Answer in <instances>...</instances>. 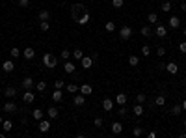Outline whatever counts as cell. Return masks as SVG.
<instances>
[{
	"mask_svg": "<svg viewBox=\"0 0 186 138\" xmlns=\"http://www.w3.org/2000/svg\"><path fill=\"white\" fill-rule=\"evenodd\" d=\"M86 11H87V8H86L84 4H80V2L71 6V17H73V21H74V23H76V21H78V19H80V17H82Z\"/></svg>",
	"mask_w": 186,
	"mask_h": 138,
	"instance_id": "1",
	"label": "cell"
},
{
	"mask_svg": "<svg viewBox=\"0 0 186 138\" xmlns=\"http://www.w3.org/2000/svg\"><path fill=\"white\" fill-rule=\"evenodd\" d=\"M56 63H58V60H56L54 54H50V52H45V54H43V66H47L49 69H54Z\"/></svg>",
	"mask_w": 186,
	"mask_h": 138,
	"instance_id": "2",
	"label": "cell"
},
{
	"mask_svg": "<svg viewBox=\"0 0 186 138\" xmlns=\"http://www.w3.org/2000/svg\"><path fill=\"white\" fill-rule=\"evenodd\" d=\"M130 36H132V28H130V26H121V30H119V37H121V41H128Z\"/></svg>",
	"mask_w": 186,
	"mask_h": 138,
	"instance_id": "3",
	"label": "cell"
},
{
	"mask_svg": "<svg viewBox=\"0 0 186 138\" xmlns=\"http://www.w3.org/2000/svg\"><path fill=\"white\" fill-rule=\"evenodd\" d=\"M93 56H84L82 60H80V66H82V69H90L91 66H93Z\"/></svg>",
	"mask_w": 186,
	"mask_h": 138,
	"instance_id": "4",
	"label": "cell"
},
{
	"mask_svg": "<svg viewBox=\"0 0 186 138\" xmlns=\"http://www.w3.org/2000/svg\"><path fill=\"white\" fill-rule=\"evenodd\" d=\"M34 99H36V95H34V91H32V90H26V91L23 93V101H24L26 104H32V103H34Z\"/></svg>",
	"mask_w": 186,
	"mask_h": 138,
	"instance_id": "5",
	"label": "cell"
},
{
	"mask_svg": "<svg viewBox=\"0 0 186 138\" xmlns=\"http://www.w3.org/2000/svg\"><path fill=\"white\" fill-rule=\"evenodd\" d=\"M73 103H74V107H84V104H86V95H82L78 91V95H74V97H73Z\"/></svg>",
	"mask_w": 186,
	"mask_h": 138,
	"instance_id": "6",
	"label": "cell"
},
{
	"mask_svg": "<svg viewBox=\"0 0 186 138\" xmlns=\"http://www.w3.org/2000/svg\"><path fill=\"white\" fill-rule=\"evenodd\" d=\"M168 24H169V28L177 30V28L181 26V19H179L177 15H171V17H169V21H168Z\"/></svg>",
	"mask_w": 186,
	"mask_h": 138,
	"instance_id": "7",
	"label": "cell"
},
{
	"mask_svg": "<svg viewBox=\"0 0 186 138\" xmlns=\"http://www.w3.org/2000/svg\"><path fill=\"white\" fill-rule=\"evenodd\" d=\"M2 69H4V73H11V71L15 69L13 58H11V60H4V63H2Z\"/></svg>",
	"mask_w": 186,
	"mask_h": 138,
	"instance_id": "8",
	"label": "cell"
},
{
	"mask_svg": "<svg viewBox=\"0 0 186 138\" xmlns=\"http://www.w3.org/2000/svg\"><path fill=\"white\" fill-rule=\"evenodd\" d=\"M2 110H4V112H8V114H13V112H17V110H19V107H17L15 103L9 101V103H4V108H2Z\"/></svg>",
	"mask_w": 186,
	"mask_h": 138,
	"instance_id": "9",
	"label": "cell"
},
{
	"mask_svg": "<svg viewBox=\"0 0 186 138\" xmlns=\"http://www.w3.org/2000/svg\"><path fill=\"white\" fill-rule=\"evenodd\" d=\"M74 69H76V66L71 62V60H65V63H63V71L67 73V75H71V73H74Z\"/></svg>",
	"mask_w": 186,
	"mask_h": 138,
	"instance_id": "10",
	"label": "cell"
},
{
	"mask_svg": "<svg viewBox=\"0 0 186 138\" xmlns=\"http://www.w3.org/2000/svg\"><path fill=\"white\" fill-rule=\"evenodd\" d=\"M20 86H23L24 90H32V88H34V79H32V77H24L23 82H20Z\"/></svg>",
	"mask_w": 186,
	"mask_h": 138,
	"instance_id": "11",
	"label": "cell"
},
{
	"mask_svg": "<svg viewBox=\"0 0 186 138\" xmlns=\"http://www.w3.org/2000/svg\"><path fill=\"white\" fill-rule=\"evenodd\" d=\"M155 36H158V37H166V36H168V28L164 26V24H158V26L155 28Z\"/></svg>",
	"mask_w": 186,
	"mask_h": 138,
	"instance_id": "12",
	"label": "cell"
},
{
	"mask_svg": "<svg viewBox=\"0 0 186 138\" xmlns=\"http://www.w3.org/2000/svg\"><path fill=\"white\" fill-rule=\"evenodd\" d=\"M166 71L169 73V75H177V71H179V66L175 62H169V63H166Z\"/></svg>",
	"mask_w": 186,
	"mask_h": 138,
	"instance_id": "13",
	"label": "cell"
},
{
	"mask_svg": "<svg viewBox=\"0 0 186 138\" xmlns=\"http://www.w3.org/2000/svg\"><path fill=\"white\" fill-rule=\"evenodd\" d=\"M49 129H50V120H39V131L47 133Z\"/></svg>",
	"mask_w": 186,
	"mask_h": 138,
	"instance_id": "14",
	"label": "cell"
},
{
	"mask_svg": "<svg viewBox=\"0 0 186 138\" xmlns=\"http://www.w3.org/2000/svg\"><path fill=\"white\" fill-rule=\"evenodd\" d=\"M4 95H6V97H9V99H13L15 95H17V88H15V86H8V88L4 90Z\"/></svg>",
	"mask_w": 186,
	"mask_h": 138,
	"instance_id": "15",
	"label": "cell"
},
{
	"mask_svg": "<svg viewBox=\"0 0 186 138\" xmlns=\"http://www.w3.org/2000/svg\"><path fill=\"white\" fill-rule=\"evenodd\" d=\"M78 91L82 95H90V93H93V88H91V84H82V86L78 88Z\"/></svg>",
	"mask_w": 186,
	"mask_h": 138,
	"instance_id": "16",
	"label": "cell"
},
{
	"mask_svg": "<svg viewBox=\"0 0 186 138\" xmlns=\"http://www.w3.org/2000/svg\"><path fill=\"white\" fill-rule=\"evenodd\" d=\"M90 19H91V15H90V11H86V13H84V15H82V17H80L78 21H76V23H78L80 26H86L87 23H90Z\"/></svg>",
	"mask_w": 186,
	"mask_h": 138,
	"instance_id": "17",
	"label": "cell"
},
{
	"mask_svg": "<svg viewBox=\"0 0 186 138\" xmlns=\"http://www.w3.org/2000/svg\"><path fill=\"white\" fill-rule=\"evenodd\" d=\"M23 56H24L26 60H32V58H34V56H36V50H34V49H32V47H26V49L23 50Z\"/></svg>",
	"mask_w": 186,
	"mask_h": 138,
	"instance_id": "18",
	"label": "cell"
},
{
	"mask_svg": "<svg viewBox=\"0 0 186 138\" xmlns=\"http://www.w3.org/2000/svg\"><path fill=\"white\" fill-rule=\"evenodd\" d=\"M112 133H114V134H121V133H123V123L114 121V123H112Z\"/></svg>",
	"mask_w": 186,
	"mask_h": 138,
	"instance_id": "19",
	"label": "cell"
},
{
	"mask_svg": "<svg viewBox=\"0 0 186 138\" xmlns=\"http://www.w3.org/2000/svg\"><path fill=\"white\" fill-rule=\"evenodd\" d=\"M50 97H52V101L60 103V101H63V91H61V90H54V93L50 95Z\"/></svg>",
	"mask_w": 186,
	"mask_h": 138,
	"instance_id": "20",
	"label": "cell"
},
{
	"mask_svg": "<svg viewBox=\"0 0 186 138\" xmlns=\"http://www.w3.org/2000/svg\"><path fill=\"white\" fill-rule=\"evenodd\" d=\"M132 112H134V116H136V118H140V116L143 114V107H141V103H136V104H134Z\"/></svg>",
	"mask_w": 186,
	"mask_h": 138,
	"instance_id": "21",
	"label": "cell"
},
{
	"mask_svg": "<svg viewBox=\"0 0 186 138\" xmlns=\"http://www.w3.org/2000/svg\"><path fill=\"white\" fill-rule=\"evenodd\" d=\"M128 66H132V67H138V66H140V58H138L136 54L128 56Z\"/></svg>",
	"mask_w": 186,
	"mask_h": 138,
	"instance_id": "22",
	"label": "cell"
},
{
	"mask_svg": "<svg viewBox=\"0 0 186 138\" xmlns=\"http://www.w3.org/2000/svg\"><path fill=\"white\" fill-rule=\"evenodd\" d=\"M169 112H171L173 116H181V114H182V104H173Z\"/></svg>",
	"mask_w": 186,
	"mask_h": 138,
	"instance_id": "23",
	"label": "cell"
},
{
	"mask_svg": "<svg viewBox=\"0 0 186 138\" xmlns=\"http://www.w3.org/2000/svg\"><path fill=\"white\" fill-rule=\"evenodd\" d=\"M2 127H4V133H9V131L13 129V121H11V120H4V121H2Z\"/></svg>",
	"mask_w": 186,
	"mask_h": 138,
	"instance_id": "24",
	"label": "cell"
},
{
	"mask_svg": "<svg viewBox=\"0 0 186 138\" xmlns=\"http://www.w3.org/2000/svg\"><path fill=\"white\" fill-rule=\"evenodd\" d=\"M104 30L108 32V34H112V32H115V23H114V21H108V23L104 24Z\"/></svg>",
	"mask_w": 186,
	"mask_h": 138,
	"instance_id": "25",
	"label": "cell"
},
{
	"mask_svg": "<svg viewBox=\"0 0 186 138\" xmlns=\"http://www.w3.org/2000/svg\"><path fill=\"white\" fill-rule=\"evenodd\" d=\"M102 108H104L106 112L112 110V108H114V101H112V99H104V101H102Z\"/></svg>",
	"mask_w": 186,
	"mask_h": 138,
	"instance_id": "26",
	"label": "cell"
},
{
	"mask_svg": "<svg viewBox=\"0 0 186 138\" xmlns=\"http://www.w3.org/2000/svg\"><path fill=\"white\" fill-rule=\"evenodd\" d=\"M140 34L143 36V37H151L153 36V30H151V26H143V28L140 30Z\"/></svg>",
	"mask_w": 186,
	"mask_h": 138,
	"instance_id": "27",
	"label": "cell"
},
{
	"mask_svg": "<svg viewBox=\"0 0 186 138\" xmlns=\"http://www.w3.org/2000/svg\"><path fill=\"white\" fill-rule=\"evenodd\" d=\"M50 19V11L49 9H41L39 11V21H49Z\"/></svg>",
	"mask_w": 186,
	"mask_h": 138,
	"instance_id": "28",
	"label": "cell"
},
{
	"mask_svg": "<svg viewBox=\"0 0 186 138\" xmlns=\"http://www.w3.org/2000/svg\"><path fill=\"white\" fill-rule=\"evenodd\" d=\"M71 56H73L74 60H82V58H84V52H82L80 49H74V50L71 52Z\"/></svg>",
	"mask_w": 186,
	"mask_h": 138,
	"instance_id": "29",
	"label": "cell"
},
{
	"mask_svg": "<svg viewBox=\"0 0 186 138\" xmlns=\"http://www.w3.org/2000/svg\"><path fill=\"white\" fill-rule=\"evenodd\" d=\"M115 103H117V104H125V103H127V95H125V93H117V95H115Z\"/></svg>",
	"mask_w": 186,
	"mask_h": 138,
	"instance_id": "30",
	"label": "cell"
},
{
	"mask_svg": "<svg viewBox=\"0 0 186 138\" xmlns=\"http://www.w3.org/2000/svg\"><path fill=\"white\" fill-rule=\"evenodd\" d=\"M47 114H49V118H50V120L58 118V108H56V107H50V108L47 110Z\"/></svg>",
	"mask_w": 186,
	"mask_h": 138,
	"instance_id": "31",
	"label": "cell"
},
{
	"mask_svg": "<svg viewBox=\"0 0 186 138\" xmlns=\"http://www.w3.org/2000/svg\"><path fill=\"white\" fill-rule=\"evenodd\" d=\"M43 114H45V112H43V110H39V108H36L34 112H32V116H34V120H36V121L43 120Z\"/></svg>",
	"mask_w": 186,
	"mask_h": 138,
	"instance_id": "32",
	"label": "cell"
},
{
	"mask_svg": "<svg viewBox=\"0 0 186 138\" xmlns=\"http://www.w3.org/2000/svg\"><path fill=\"white\" fill-rule=\"evenodd\" d=\"M147 21H149L151 24H156V23H158V15L153 11V13H149V15H147Z\"/></svg>",
	"mask_w": 186,
	"mask_h": 138,
	"instance_id": "33",
	"label": "cell"
},
{
	"mask_svg": "<svg viewBox=\"0 0 186 138\" xmlns=\"http://www.w3.org/2000/svg\"><path fill=\"white\" fill-rule=\"evenodd\" d=\"M155 104L156 107H164V104H166V97H164V95H158V97L155 99Z\"/></svg>",
	"mask_w": 186,
	"mask_h": 138,
	"instance_id": "34",
	"label": "cell"
},
{
	"mask_svg": "<svg viewBox=\"0 0 186 138\" xmlns=\"http://www.w3.org/2000/svg\"><path fill=\"white\" fill-rule=\"evenodd\" d=\"M160 8H162V11H164V13H169V11H171V2L168 0V2H164Z\"/></svg>",
	"mask_w": 186,
	"mask_h": 138,
	"instance_id": "35",
	"label": "cell"
},
{
	"mask_svg": "<svg viewBox=\"0 0 186 138\" xmlns=\"http://www.w3.org/2000/svg\"><path fill=\"white\" fill-rule=\"evenodd\" d=\"M45 88H47V82H45V80H39V82L36 84V90H37V91H45Z\"/></svg>",
	"mask_w": 186,
	"mask_h": 138,
	"instance_id": "36",
	"label": "cell"
},
{
	"mask_svg": "<svg viewBox=\"0 0 186 138\" xmlns=\"http://www.w3.org/2000/svg\"><path fill=\"white\" fill-rule=\"evenodd\" d=\"M39 28H41V32H49V28H50V23H49V21H41Z\"/></svg>",
	"mask_w": 186,
	"mask_h": 138,
	"instance_id": "37",
	"label": "cell"
},
{
	"mask_svg": "<svg viewBox=\"0 0 186 138\" xmlns=\"http://www.w3.org/2000/svg\"><path fill=\"white\" fill-rule=\"evenodd\" d=\"M19 54H20V50H19L17 47H13L11 50H9V56H11L13 60H15V58H19Z\"/></svg>",
	"mask_w": 186,
	"mask_h": 138,
	"instance_id": "38",
	"label": "cell"
},
{
	"mask_svg": "<svg viewBox=\"0 0 186 138\" xmlns=\"http://www.w3.org/2000/svg\"><path fill=\"white\" fill-rule=\"evenodd\" d=\"M145 99H147V95H145V93H138V95H136V103H141V104H143V103H145Z\"/></svg>",
	"mask_w": 186,
	"mask_h": 138,
	"instance_id": "39",
	"label": "cell"
},
{
	"mask_svg": "<svg viewBox=\"0 0 186 138\" xmlns=\"http://www.w3.org/2000/svg\"><path fill=\"white\" fill-rule=\"evenodd\" d=\"M67 91L69 93H76L78 91V86H76V84H67Z\"/></svg>",
	"mask_w": 186,
	"mask_h": 138,
	"instance_id": "40",
	"label": "cell"
},
{
	"mask_svg": "<svg viewBox=\"0 0 186 138\" xmlns=\"http://www.w3.org/2000/svg\"><path fill=\"white\" fill-rule=\"evenodd\" d=\"M141 54L149 56V54H151V47H149V45H143V47H141Z\"/></svg>",
	"mask_w": 186,
	"mask_h": 138,
	"instance_id": "41",
	"label": "cell"
},
{
	"mask_svg": "<svg viewBox=\"0 0 186 138\" xmlns=\"http://www.w3.org/2000/svg\"><path fill=\"white\" fill-rule=\"evenodd\" d=\"M132 134H134V136H141V134H143V129H141V127H134Z\"/></svg>",
	"mask_w": 186,
	"mask_h": 138,
	"instance_id": "42",
	"label": "cell"
},
{
	"mask_svg": "<svg viewBox=\"0 0 186 138\" xmlns=\"http://www.w3.org/2000/svg\"><path fill=\"white\" fill-rule=\"evenodd\" d=\"M112 6H114L115 9H119V8H123V0H112Z\"/></svg>",
	"mask_w": 186,
	"mask_h": 138,
	"instance_id": "43",
	"label": "cell"
},
{
	"mask_svg": "<svg viewBox=\"0 0 186 138\" xmlns=\"http://www.w3.org/2000/svg\"><path fill=\"white\" fill-rule=\"evenodd\" d=\"M117 114H119V116H127V107H125V104H119Z\"/></svg>",
	"mask_w": 186,
	"mask_h": 138,
	"instance_id": "44",
	"label": "cell"
},
{
	"mask_svg": "<svg viewBox=\"0 0 186 138\" xmlns=\"http://www.w3.org/2000/svg\"><path fill=\"white\" fill-rule=\"evenodd\" d=\"M61 58H63V60H69V58H71V50H65V49H63V50H61Z\"/></svg>",
	"mask_w": 186,
	"mask_h": 138,
	"instance_id": "45",
	"label": "cell"
},
{
	"mask_svg": "<svg viewBox=\"0 0 186 138\" xmlns=\"http://www.w3.org/2000/svg\"><path fill=\"white\" fill-rule=\"evenodd\" d=\"M102 123H104L102 118H95V120H93V125H95V127H102Z\"/></svg>",
	"mask_w": 186,
	"mask_h": 138,
	"instance_id": "46",
	"label": "cell"
},
{
	"mask_svg": "<svg viewBox=\"0 0 186 138\" xmlns=\"http://www.w3.org/2000/svg\"><path fill=\"white\" fill-rule=\"evenodd\" d=\"M19 6L20 8H28L30 6V0H19Z\"/></svg>",
	"mask_w": 186,
	"mask_h": 138,
	"instance_id": "47",
	"label": "cell"
},
{
	"mask_svg": "<svg viewBox=\"0 0 186 138\" xmlns=\"http://www.w3.org/2000/svg\"><path fill=\"white\" fill-rule=\"evenodd\" d=\"M54 88H56V90H61V88H63V80H56V82H54Z\"/></svg>",
	"mask_w": 186,
	"mask_h": 138,
	"instance_id": "48",
	"label": "cell"
},
{
	"mask_svg": "<svg viewBox=\"0 0 186 138\" xmlns=\"http://www.w3.org/2000/svg\"><path fill=\"white\" fill-rule=\"evenodd\" d=\"M156 54H158V56H164V54H166V49H164V47H158V49H156Z\"/></svg>",
	"mask_w": 186,
	"mask_h": 138,
	"instance_id": "49",
	"label": "cell"
},
{
	"mask_svg": "<svg viewBox=\"0 0 186 138\" xmlns=\"http://www.w3.org/2000/svg\"><path fill=\"white\" fill-rule=\"evenodd\" d=\"M179 50H181V52H184V54H186V41H182V43L179 45Z\"/></svg>",
	"mask_w": 186,
	"mask_h": 138,
	"instance_id": "50",
	"label": "cell"
},
{
	"mask_svg": "<svg viewBox=\"0 0 186 138\" xmlns=\"http://www.w3.org/2000/svg\"><path fill=\"white\" fill-rule=\"evenodd\" d=\"M147 136H149V138H156V133H155V131H151V133H149Z\"/></svg>",
	"mask_w": 186,
	"mask_h": 138,
	"instance_id": "51",
	"label": "cell"
},
{
	"mask_svg": "<svg viewBox=\"0 0 186 138\" xmlns=\"http://www.w3.org/2000/svg\"><path fill=\"white\" fill-rule=\"evenodd\" d=\"M181 9H182V11H186V0H184L182 4H181Z\"/></svg>",
	"mask_w": 186,
	"mask_h": 138,
	"instance_id": "52",
	"label": "cell"
},
{
	"mask_svg": "<svg viewBox=\"0 0 186 138\" xmlns=\"http://www.w3.org/2000/svg\"><path fill=\"white\" fill-rule=\"evenodd\" d=\"M182 110H184V112H186V99H184V101H182Z\"/></svg>",
	"mask_w": 186,
	"mask_h": 138,
	"instance_id": "53",
	"label": "cell"
},
{
	"mask_svg": "<svg viewBox=\"0 0 186 138\" xmlns=\"http://www.w3.org/2000/svg\"><path fill=\"white\" fill-rule=\"evenodd\" d=\"M182 127H184V129H186V118H184V121H182Z\"/></svg>",
	"mask_w": 186,
	"mask_h": 138,
	"instance_id": "54",
	"label": "cell"
},
{
	"mask_svg": "<svg viewBox=\"0 0 186 138\" xmlns=\"http://www.w3.org/2000/svg\"><path fill=\"white\" fill-rule=\"evenodd\" d=\"M2 121H4V120H2V116H0V125H2Z\"/></svg>",
	"mask_w": 186,
	"mask_h": 138,
	"instance_id": "55",
	"label": "cell"
},
{
	"mask_svg": "<svg viewBox=\"0 0 186 138\" xmlns=\"http://www.w3.org/2000/svg\"><path fill=\"white\" fill-rule=\"evenodd\" d=\"M182 32H184V36H186V28H184V30H182Z\"/></svg>",
	"mask_w": 186,
	"mask_h": 138,
	"instance_id": "56",
	"label": "cell"
}]
</instances>
